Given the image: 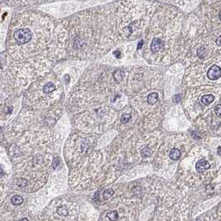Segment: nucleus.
Returning <instances> with one entry per match:
<instances>
[{"mask_svg": "<svg viewBox=\"0 0 221 221\" xmlns=\"http://www.w3.org/2000/svg\"><path fill=\"white\" fill-rule=\"evenodd\" d=\"M14 39L18 42L19 45H23L28 43L32 38V32L28 28H22L15 32L14 33Z\"/></svg>", "mask_w": 221, "mask_h": 221, "instance_id": "f257e3e1", "label": "nucleus"}, {"mask_svg": "<svg viewBox=\"0 0 221 221\" xmlns=\"http://www.w3.org/2000/svg\"><path fill=\"white\" fill-rule=\"evenodd\" d=\"M207 76L209 80L211 81H215V80H218L221 76V69L216 65H212L208 70L207 73Z\"/></svg>", "mask_w": 221, "mask_h": 221, "instance_id": "f03ea898", "label": "nucleus"}, {"mask_svg": "<svg viewBox=\"0 0 221 221\" xmlns=\"http://www.w3.org/2000/svg\"><path fill=\"white\" fill-rule=\"evenodd\" d=\"M164 47V41L158 39V38H154L151 43V51L152 52L157 53L159 52L162 47Z\"/></svg>", "mask_w": 221, "mask_h": 221, "instance_id": "7ed1b4c3", "label": "nucleus"}, {"mask_svg": "<svg viewBox=\"0 0 221 221\" xmlns=\"http://www.w3.org/2000/svg\"><path fill=\"white\" fill-rule=\"evenodd\" d=\"M210 167V164L205 160H201L199 161L196 164V170L199 173H202L204 171L208 170Z\"/></svg>", "mask_w": 221, "mask_h": 221, "instance_id": "20e7f679", "label": "nucleus"}, {"mask_svg": "<svg viewBox=\"0 0 221 221\" xmlns=\"http://www.w3.org/2000/svg\"><path fill=\"white\" fill-rule=\"evenodd\" d=\"M215 100V96L212 94H205L201 97V102L204 105H208L211 104Z\"/></svg>", "mask_w": 221, "mask_h": 221, "instance_id": "39448f33", "label": "nucleus"}, {"mask_svg": "<svg viewBox=\"0 0 221 221\" xmlns=\"http://www.w3.org/2000/svg\"><path fill=\"white\" fill-rule=\"evenodd\" d=\"M170 158L173 161H176L178 160L180 157V151L179 149L177 148H172L171 151H170Z\"/></svg>", "mask_w": 221, "mask_h": 221, "instance_id": "423d86ee", "label": "nucleus"}, {"mask_svg": "<svg viewBox=\"0 0 221 221\" xmlns=\"http://www.w3.org/2000/svg\"><path fill=\"white\" fill-rule=\"evenodd\" d=\"M157 100H158V94L156 92L151 93L147 97V103L151 105H155V103H157Z\"/></svg>", "mask_w": 221, "mask_h": 221, "instance_id": "0eeeda50", "label": "nucleus"}, {"mask_svg": "<svg viewBox=\"0 0 221 221\" xmlns=\"http://www.w3.org/2000/svg\"><path fill=\"white\" fill-rule=\"evenodd\" d=\"M151 149L148 147V146H144L142 149H141V155L143 157H149L151 154Z\"/></svg>", "mask_w": 221, "mask_h": 221, "instance_id": "6e6552de", "label": "nucleus"}, {"mask_svg": "<svg viewBox=\"0 0 221 221\" xmlns=\"http://www.w3.org/2000/svg\"><path fill=\"white\" fill-rule=\"evenodd\" d=\"M11 202L13 205H20L23 202V198L21 196H14L11 199Z\"/></svg>", "mask_w": 221, "mask_h": 221, "instance_id": "1a4fd4ad", "label": "nucleus"}, {"mask_svg": "<svg viewBox=\"0 0 221 221\" xmlns=\"http://www.w3.org/2000/svg\"><path fill=\"white\" fill-rule=\"evenodd\" d=\"M54 90H55V85H53L52 83H51V82L47 83V84L43 86V92H44V93H52Z\"/></svg>", "mask_w": 221, "mask_h": 221, "instance_id": "9d476101", "label": "nucleus"}, {"mask_svg": "<svg viewBox=\"0 0 221 221\" xmlns=\"http://www.w3.org/2000/svg\"><path fill=\"white\" fill-rule=\"evenodd\" d=\"M57 214L59 215H61V216H66L68 215V209H66V207L65 205H61V206H59L57 208V210H56Z\"/></svg>", "mask_w": 221, "mask_h": 221, "instance_id": "9b49d317", "label": "nucleus"}, {"mask_svg": "<svg viewBox=\"0 0 221 221\" xmlns=\"http://www.w3.org/2000/svg\"><path fill=\"white\" fill-rule=\"evenodd\" d=\"M107 217L111 221H116L118 219V212H117L116 210H113V211H110V212L108 213Z\"/></svg>", "mask_w": 221, "mask_h": 221, "instance_id": "f8f14e48", "label": "nucleus"}, {"mask_svg": "<svg viewBox=\"0 0 221 221\" xmlns=\"http://www.w3.org/2000/svg\"><path fill=\"white\" fill-rule=\"evenodd\" d=\"M114 190H113V189H111V188H109V189L105 190V191H104V194H103V197H104V199H105V200H108L109 198L112 197V196H114Z\"/></svg>", "mask_w": 221, "mask_h": 221, "instance_id": "ddd939ff", "label": "nucleus"}, {"mask_svg": "<svg viewBox=\"0 0 221 221\" xmlns=\"http://www.w3.org/2000/svg\"><path fill=\"white\" fill-rule=\"evenodd\" d=\"M205 54H206V51L204 47H200L197 50V56L200 58L203 59L205 57Z\"/></svg>", "mask_w": 221, "mask_h": 221, "instance_id": "4468645a", "label": "nucleus"}, {"mask_svg": "<svg viewBox=\"0 0 221 221\" xmlns=\"http://www.w3.org/2000/svg\"><path fill=\"white\" fill-rule=\"evenodd\" d=\"M114 79H115L116 81H120L123 79V73L122 70H118V71H116V72L114 74Z\"/></svg>", "mask_w": 221, "mask_h": 221, "instance_id": "2eb2a0df", "label": "nucleus"}, {"mask_svg": "<svg viewBox=\"0 0 221 221\" xmlns=\"http://www.w3.org/2000/svg\"><path fill=\"white\" fill-rule=\"evenodd\" d=\"M131 119V114H123L121 117V122L123 123H127Z\"/></svg>", "mask_w": 221, "mask_h": 221, "instance_id": "dca6fc26", "label": "nucleus"}, {"mask_svg": "<svg viewBox=\"0 0 221 221\" xmlns=\"http://www.w3.org/2000/svg\"><path fill=\"white\" fill-rule=\"evenodd\" d=\"M215 114L217 115V116H220L221 115V104L220 105H218L216 106V108H215Z\"/></svg>", "mask_w": 221, "mask_h": 221, "instance_id": "f3484780", "label": "nucleus"}, {"mask_svg": "<svg viewBox=\"0 0 221 221\" xmlns=\"http://www.w3.org/2000/svg\"><path fill=\"white\" fill-rule=\"evenodd\" d=\"M58 164H59V159L57 158V157H55V158H54V160H53V163H52L53 169L56 168V167L58 166Z\"/></svg>", "mask_w": 221, "mask_h": 221, "instance_id": "a211bd4d", "label": "nucleus"}, {"mask_svg": "<svg viewBox=\"0 0 221 221\" xmlns=\"http://www.w3.org/2000/svg\"><path fill=\"white\" fill-rule=\"evenodd\" d=\"M180 96L179 94H176V95H175L174 96V101L176 103H179V102H180Z\"/></svg>", "mask_w": 221, "mask_h": 221, "instance_id": "6ab92c4d", "label": "nucleus"}, {"mask_svg": "<svg viewBox=\"0 0 221 221\" xmlns=\"http://www.w3.org/2000/svg\"><path fill=\"white\" fill-rule=\"evenodd\" d=\"M216 44L217 45H219V46H221V36H219L217 39H216Z\"/></svg>", "mask_w": 221, "mask_h": 221, "instance_id": "aec40b11", "label": "nucleus"}, {"mask_svg": "<svg viewBox=\"0 0 221 221\" xmlns=\"http://www.w3.org/2000/svg\"><path fill=\"white\" fill-rule=\"evenodd\" d=\"M114 56H116L117 58H119V56H120V52L117 51V52H114Z\"/></svg>", "mask_w": 221, "mask_h": 221, "instance_id": "412c9836", "label": "nucleus"}, {"mask_svg": "<svg viewBox=\"0 0 221 221\" xmlns=\"http://www.w3.org/2000/svg\"><path fill=\"white\" fill-rule=\"evenodd\" d=\"M217 153H218V155H220V156H221V147H218V150H217Z\"/></svg>", "mask_w": 221, "mask_h": 221, "instance_id": "4be33fe9", "label": "nucleus"}, {"mask_svg": "<svg viewBox=\"0 0 221 221\" xmlns=\"http://www.w3.org/2000/svg\"><path fill=\"white\" fill-rule=\"evenodd\" d=\"M19 221H29L27 218H23V219H22V220H20Z\"/></svg>", "mask_w": 221, "mask_h": 221, "instance_id": "5701e85b", "label": "nucleus"}, {"mask_svg": "<svg viewBox=\"0 0 221 221\" xmlns=\"http://www.w3.org/2000/svg\"><path fill=\"white\" fill-rule=\"evenodd\" d=\"M219 18H220V19L221 20V11H220V14H219Z\"/></svg>", "mask_w": 221, "mask_h": 221, "instance_id": "b1692460", "label": "nucleus"}, {"mask_svg": "<svg viewBox=\"0 0 221 221\" xmlns=\"http://www.w3.org/2000/svg\"><path fill=\"white\" fill-rule=\"evenodd\" d=\"M196 221H201V220H200V219H197Z\"/></svg>", "mask_w": 221, "mask_h": 221, "instance_id": "393cba45", "label": "nucleus"}]
</instances>
